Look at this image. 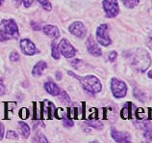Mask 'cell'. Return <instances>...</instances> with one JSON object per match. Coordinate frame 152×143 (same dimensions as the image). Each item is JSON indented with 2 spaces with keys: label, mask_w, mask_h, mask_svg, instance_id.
Returning a JSON list of instances; mask_svg holds the SVG:
<instances>
[{
  "label": "cell",
  "mask_w": 152,
  "mask_h": 143,
  "mask_svg": "<svg viewBox=\"0 0 152 143\" xmlns=\"http://www.w3.org/2000/svg\"><path fill=\"white\" fill-rule=\"evenodd\" d=\"M18 28L14 19H4L1 21L0 41L4 42L10 39H18Z\"/></svg>",
  "instance_id": "obj_1"
},
{
  "label": "cell",
  "mask_w": 152,
  "mask_h": 143,
  "mask_svg": "<svg viewBox=\"0 0 152 143\" xmlns=\"http://www.w3.org/2000/svg\"><path fill=\"white\" fill-rule=\"evenodd\" d=\"M132 63L139 72L143 73L150 66L151 59L147 51L142 49H138L132 53Z\"/></svg>",
  "instance_id": "obj_2"
},
{
  "label": "cell",
  "mask_w": 152,
  "mask_h": 143,
  "mask_svg": "<svg viewBox=\"0 0 152 143\" xmlns=\"http://www.w3.org/2000/svg\"><path fill=\"white\" fill-rule=\"evenodd\" d=\"M69 74L79 79L82 83L83 88L85 89L87 92H89L91 94H95L101 91V88H102L101 83L99 81V79L97 77H95L94 75H87V77H79L74 75L72 72H69Z\"/></svg>",
  "instance_id": "obj_3"
},
{
  "label": "cell",
  "mask_w": 152,
  "mask_h": 143,
  "mask_svg": "<svg viewBox=\"0 0 152 143\" xmlns=\"http://www.w3.org/2000/svg\"><path fill=\"white\" fill-rule=\"evenodd\" d=\"M111 89L115 98H123L127 93V86L123 81L113 78L111 81Z\"/></svg>",
  "instance_id": "obj_4"
},
{
  "label": "cell",
  "mask_w": 152,
  "mask_h": 143,
  "mask_svg": "<svg viewBox=\"0 0 152 143\" xmlns=\"http://www.w3.org/2000/svg\"><path fill=\"white\" fill-rule=\"evenodd\" d=\"M102 5L108 18H114L118 14L119 7L118 0H104Z\"/></svg>",
  "instance_id": "obj_5"
},
{
  "label": "cell",
  "mask_w": 152,
  "mask_h": 143,
  "mask_svg": "<svg viewBox=\"0 0 152 143\" xmlns=\"http://www.w3.org/2000/svg\"><path fill=\"white\" fill-rule=\"evenodd\" d=\"M96 39L100 45L107 46L111 43V39L108 35V26L106 24H101L96 30Z\"/></svg>",
  "instance_id": "obj_6"
},
{
  "label": "cell",
  "mask_w": 152,
  "mask_h": 143,
  "mask_svg": "<svg viewBox=\"0 0 152 143\" xmlns=\"http://www.w3.org/2000/svg\"><path fill=\"white\" fill-rule=\"evenodd\" d=\"M59 50L66 58H71L76 54V49L66 39H63L59 45Z\"/></svg>",
  "instance_id": "obj_7"
},
{
  "label": "cell",
  "mask_w": 152,
  "mask_h": 143,
  "mask_svg": "<svg viewBox=\"0 0 152 143\" xmlns=\"http://www.w3.org/2000/svg\"><path fill=\"white\" fill-rule=\"evenodd\" d=\"M69 32L78 38H84L87 34V30L81 21H74L69 27Z\"/></svg>",
  "instance_id": "obj_8"
},
{
  "label": "cell",
  "mask_w": 152,
  "mask_h": 143,
  "mask_svg": "<svg viewBox=\"0 0 152 143\" xmlns=\"http://www.w3.org/2000/svg\"><path fill=\"white\" fill-rule=\"evenodd\" d=\"M20 49L22 50V52L26 55H34L39 52V50L35 46L33 42H31L28 39H24L20 42Z\"/></svg>",
  "instance_id": "obj_9"
},
{
  "label": "cell",
  "mask_w": 152,
  "mask_h": 143,
  "mask_svg": "<svg viewBox=\"0 0 152 143\" xmlns=\"http://www.w3.org/2000/svg\"><path fill=\"white\" fill-rule=\"evenodd\" d=\"M87 49L89 50V52L91 55H94V56H100L102 54L101 49H99L97 43L94 42V40L93 38H90L87 41Z\"/></svg>",
  "instance_id": "obj_10"
},
{
  "label": "cell",
  "mask_w": 152,
  "mask_h": 143,
  "mask_svg": "<svg viewBox=\"0 0 152 143\" xmlns=\"http://www.w3.org/2000/svg\"><path fill=\"white\" fill-rule=\"evenodd\" d=\"M112 137L117 142H130V136L126 133H121L115 130H112Z\"/></svg>",
  "instance_id": "obj_11"
},
{
  "label": "cell",
  "mask_w": 152,
  "mask_h": 143,
  "mask_svg": "<svg viewBox=\"0 0 152 143\" xmlns=\"http://www.w3.org/2000/svg\"><path fill=\"white\" fill-rule=\"evenodd\" d=\"M43 105H42V113H43V115H45L43 117L46 119L52 118L54 113V105L48 101H45L43 102Z\"/></svg>",
  "instance_id": "obj_12"
},
{
  "label": "cell",
  "mask_w": 152,
  "mask_h": 143,
  "mask_svg": "<svg viewBox=\"0 0 152 143\" xmlns=\"http://www.w3.org/2000/svg\"><path fill=\"white\" fill-rule=\"evenodd\" d=\"M43 32H45V35L48 36V37L54 38V39H57L60 36L59 29L53 25H45L43 27Z\"/></svg>",
  "instance_id": "obj_13"
},
{
  "label": "cell",
  "mask_w": 152,
  "mask_h": 143,
  "mask_svg": "<svg viewBox=\"0 0 152 143\" xmlns=\"http://www.w3.org/2000/svg\"><path fill=\"white\" fill-rule=\"evenodd\" d=\"M45 89L47 93H49L52 96H58V95H60V93H61V90H60L59 87L56 85L54 82H51V81L45 83Z\"/></svg>",
  "instance_id": "obj_14"
},
{
  "label": "cell",
  "mask_w": 152,
  "mask_h": 143,
  "mask_svg": "<svg viewBox=\"0 0 152 143\" xmlns=\"http://www.w3.org/2000/svg\"><path fill=\"white\" fill-rule=\"evenodd\" d=\"M45 68H46V63L43 61H39L34 66L33 71H32V74H33L34 77H39V75L42 74Z\"/></svg>",
  "instance_id": "obj_15"
},
{
  "label": "cell",
  "mask_w": 152,
  "mask_h": 143,
  "mask_svg": "<svg viewBox=\"0 0 152 143\" xmlns=\"http://www.w3.org/2000/svg\"><path fill=\"white\" fill-rule=\"evenodd\" d=\"M18 130L21 136L24 138H28L30 136V128L24 122H19L18 123Z\"/></svg>",
  "instance_id": "obj_16"
},
{
  "label": "cell",
  "mask_w": 152,
  "mask_h": 143,
  "mask_svg": "<svg viewBox=\"0 0 152 143\" xmlns=\"http://www.w3.org/2000/svg\"><path fill=\"white\" fill-rule=\"evenodd\" d=\"M51 49H52V57L56 59V60H58L60 58V50H59V47L57 46V43L55 42L52 43Z\"/></svg>",
  "instance_id": "obj_17"
},
{
  "label": "cell",
  "mask_w": 152,
  "mask_h": 143,
  "mask_svg": "<svg viewBox=\"0 0 152 143\" xmlns=\"http://www.w3.org/2000/svg\"><path fill=\"white\" fill-rule=\"evenodd\" d=\"M121 1L127 8H134L139 4L140 0H121Z\"/></svg>",
  "instance_id": "obj_18"
},
{
  "label": "cell",
  "mask_w": 152,
  "mask_h": 143,
  "mask_svg": "<svg viewBox=\"0 0 152 143\" xmlns=\"http://www.w3.org/2000/svg\"><path fill=\"white\" fill-rule=\"evenodd\" d=\"M133 94H134L135 98H137L138 100L142 101V102L145 101V95L143 94L141 90H139V89L136 88V89H134V91H133Z\"/></svg>",
  "instance_id": "obj_19"
},
{
  "label": "cell",
  "mask_w": 152,
  "mask_h": 143,
  "mask_svg": "<svg viewBox=\"0 0 152 143\" xmlns=\"http://www.w3.org/2000/svg\"><path fill=\"white\" fill-rule=\"evenodd\" d=\"M87 125H89V126L93 127V128H94V129H97V130H100V129L103 128V124H102V123L99 122V121H95V120L88 121Z\"/></svg>",
  "instance_id": "obj_20"
},
{
  "label": "cell",
  "mask_w": 152,
  "mask_h": 143,
  "mask_svg": "<svg viewBox=\"0 0 152 143\" xmlns=\"http://www.w3.org/2000/svg\"><path fill=\"white\" fill-rule=\"evenodd\" d=\"M38 2L41 4L42 7L45 10H46V11H51L52 6H51V4H50V2L48 1V0H38Z\"/></svg>",
  "instance_id": "obj_21"
},
{
  "label": "cell",
  "mask_w": 152,
  "mask_h": 143,
  "mask_svg": "<svg viewBox=\"0 0 152 143\" xmlns=\"http://www.w3.org/2000/svg\"><path fill=\"white\" fill-rule=\"evenodd\" d=\"M130 113H131V109L128 106L123 107V108L121 109V117L123 119H128V118H129V116L131 115Z\"/></svg>",
  "instance_id": "obj_22"
},
{
  "label": "cell",
  "mask_w": 152,
  "mask_h": 143,
  "mask_svg": "<svg viewBox=\"0 0 152 143\" xmlns=\"http://www.w3.org/2000/svg\"><path fill=\"white\" fill-rule=\"evenodd\" d=\"M61 101H62L65 105H69V102H70V100H69V95H67V94L65 92V91H63V92H62V99H61Z\"/></svg>",
  "instance_id": "obj_23"
},
{
  "label": "cell",
  "mask_w": 152,
  "mask_h": 143,
  "mask_svg": "<svg viewBox=\"0 0 152 143\" xmlns=\"http://www.w3.org/2000/svg\"><path fill=\"white\" fill-rule=\"evenodd\" d=\"M143 136H145V137L146 138V139L152 140V127H151V128H146L145 129Z\"/></svg>",
  "instance_id": "obj_24"
},
{
  "label": "cell",
  "mask_w": 152,
  "mask_h": 143,
  "mask_svg": "<svg viewBox=\"0 0 152 143\" xmlns=\"http://www.w3.org/2000/svg\"><path fill=\"white\" fill-rule=\"evenodd\" d=\"M19 116L22 119H26L29 116V111H28L27 108H21L20 111H19Z\"/></svg>",
  "instance_id": "obj_25"
},
{
  "label": "cell",
  "mask_w": 152,
  "mask_h": 143,
  "mask_svg": "<svg viewBox=\"0 0 152 143\" xmlns=\"http://www.w3.org/2000/svg\"><path fill=\"white\" fill-rule=\"evenodd\" d=\"M10 60L12 62H18L19 60V55L17 51H13L10 55Z\"/></svg>",
  "instance_id": "obj_26"
},
{
  "label": "cell",
  "mask_w": 152,
  "mask_h": 143,
  "mask_svg": "<svg viewBox=\"0 0 152 143\" xmlns=\"http://www.w3.org/2000/svg\"><path fill=\"white\" fill-rule=\"evenodd\" d=\"M6 137L7 138H10V139H18L17 133H15V132H13V130H9V132H7Z\"/></svg>",
  "instance_id": "obj_27"
},
{
  "label": "cell",
  "mask_w": 152,
  "mask_h": 143,
  "mask_svg": "<svg viewBox=\"0 0 152 143\" xmlns=\"http://www.w3.org/2000/svg\"><path fill=\"white\" fill-rule=\"evenodd\" d=\"M136 115H137L138 119L142 120V119H143V117H145V111H143L142 108H138L137 111H136Z\"/></svg>",
  "instance_id": "obj_28"
},
{
  "label": "cell",
  "mask_w": 152,
  "mask_h": 143,
  "mask_svg": "<svg viewBox=\"0 0 152 143\" xmlns=\"http://www.w3.org/2000/svg\"><path fill=\"white\" fill-rule=\"evenodd\" d=\"M33 141H36V142H47V139L45 138V136H36L35 138L33 139Z\"/></svg>",
  "instance_id": "obj_29"
},
{
  "label": "cell",
  "mask_w": 152,
  "mask_h": 143,
  "mask_svg": "<svg viewBox=\"0 0 152 143\" xmlns=\"http://www.w3.org/2000/svg\"><path fill=\"white\" fill-rule=\"evenodd\" d=\"M63 124L65 127H66V128H70V127L73 126V122L69 120V119H63Z\"/></svg>",
  "instance_id": "obj_30"
},
{
  "label": "cell",
  "mask_w": 152,
  "mask_h": 143,
  "mask_svg": "<svg viewBox=\"0 0 152 143\" xmlns=\"http://www.w3.org/2000/svg\"><path fill=\"white\" fill-rule=\"evenodd\" d=\"M117 56H118L117 51H112V52L110 53V55H109V60L111 62H114L115 59H117Z\"/></svg>",
  "instance_id": "obj_31"
},
{
  "label": "cell",
  "mask_w": 152,
  "mask_h": 143,
  "mask_svg": "<svg viewBox=\"0 0 152 143\" xmlns=\"http://www.w3.org/2000/svg\"><path fill=\"white\" fill-rule=\"evenodd\" d=\"M6 92V89H5V86H4L3 84V81L0 79V96H2V95H4Z\"/></svg>",
  "instance_id": "obj_32"
},
{
  "label": "cell",
  "mask_w": 152,
  "mask_h": 143,
  "mask_svg": "<svg viewBox=\"0 0 152 143\" xmlns=\"http://www.w3.org/2000/svg\"><path fill=\"white\" fill-rule=\"evenodd\" d=\"M18 1H21L23 3V5H24L26 8L31 6L32 3H33V0H18Z\"/></svg>",
  "instance_id": "obj_33"
},
{
  "label": "cell",
  "mask_w": 152,
  "mask_h": 143,
  "mask_svg": "<svg viewBox=\"0 0 152 143\" xmlns=\"http://www.w3.org/2000/svg\"><path fill=\"white\" fill-rule=\"evenodd\" d=\"M4 136V126L2 125V123L0 122V140L3 138Z\"/></svg>",
  "instance_id": "obj_34"
},
{
  "label": "cell",
  "mask_w": 152,
  "mask_h": 143,
  "mask_svg": "<svg viewBox=\"0 0 152 143\" xmlns=\"http://www.w3.org/2000/svg\"><path fill=\"white\" fill-rule=\"evenodd\" d=\"M80 62H82V61L79 60V59H76V60L71 62V65L74 66V68H78V63H80Z\"/></svg>",
  "instance_id": "obj_35"
},
{
  "label": "cell",
  "mask_w": 152,
  "mask_h": 143,
  "mask_svg": "<svg viewBox=\"0 0 152 143\" xmlns=\"http://www.w3.org/2000/svg\"><path fill=\"white\" fill-rule=\"evenodd\" d=\"M31 25H32V27H33V29L34 30H39V29H41V28H39V25L38 24H36V22L35 21H33V22H32L31 23Z\"/></svg>",
  "instance_id": "obj_36"
},
{
  "label": "cell",
  "mask_w": 152,
  "mask_h": 143,
  "mask_svg": "<svg viewBox=\"0 0 152 143\" xmlns=\"http://www.w3.org/2000/svg\"><path fill=\"white\" fill-rule=\"evenodd\" d=\"M148 45L152 49V32H151V34L149 35V37H148Z\"/></svg>",
  "instance_id": "obj_37"
},
{
  "label": "cell",
  "mask_w": 152,
  "mask_h": 143,
  "mask_svg": "<svg viewBox=\"0 0 152 143\" xmlns=\"http://www.w3.org/2000/svg\"><path fill=\"white\" fill-rule=\"evenodd\" d=\"M56 77H57L58 80H60V79L62 78V74L60 73V72H57V73H56Z\"/></svg>",
  "instance_id": "obj_38"
},
{
  "label": "cell",
  "mask_w": 152,
  "mask_h": 143,
  "mask_svg": "<svg viewBox=\"0 0 152 143\" xmlns=\"http://www.w3.org/2000/svg\"><path fill=\"white\" fill-rule=\"evenodd\" d=\"M148 118L150 120H152V108L149 109V113H148Z\"/></svg>",
  "instance_id": "obj_39"
},
{
  "label": "cell",
  "mask_w": 152,
  "mask_h": 143,
  "mask_svg": "<svg viewBox=\"0 0 152 143\" xmlns=\"http://www.w3.org/2000/svg\"><path fill=\"white\" fill-rule=\"evenodd\" d=\"M148 77H150V78H152V71H150V72H148Z\"/></svg>",
  "instance_id": "obj_40"
},
{
  "label": "cell",
  "mask_w": 152,
  "mask_h": 143,
  "mask_svg": "<svg viewBox=\"0 0 152 143\" xmlns=\"http://www.w3.org/2000/svg\"><path fill=\"white\" fill-rule=\"evenodd\" d=\"M3 2H4V0H0V5H2Z\"/></svg>",
  "instance_id": "obj_41"
}]
</instances>
